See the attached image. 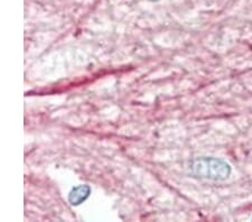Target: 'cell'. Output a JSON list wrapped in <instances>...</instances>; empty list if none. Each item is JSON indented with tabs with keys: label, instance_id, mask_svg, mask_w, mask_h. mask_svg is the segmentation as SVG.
<instances>
[{
	"label": "cell",
	"instance_id": "obj_1",
	"mask_svg": "<svg viewBox=\"0 0 252 222\" xmlns=\"http://www.w3.org/2000/svg\"><path fill=\"white\" fill-rule=\"evenodd\" d=\"M195 177L211 181H224L231 174V166L226 161L215 157H198L190 164Z\"/></svg>",
	"mask_w": 252,
	"mask_h": 222
},
{
	"label": "cell",
	"instance_id": "obj_2",
	"mask_svg": "<svg viewBox=\"0 0 252 222\" xmlns=\"http://www.w3.org/2000/svg\"><path fill=\"white\" fill-rule=\"evenodd\" d=\"M91 194V188L87 184L83 185H79L74 189H72V191L68 194V202L72 205H80L81 203H83L84 201L88 200V197Z\"/></svg>",
	"mask_w": 252,
	"mask_h": 222
},
{
	"label": "cell",
	"instance_id": "obj_3",
	"mask_svg": "<svg viewBox=\"0 0 252 222\" xmlns=\"http://www.w3.org/2000/svg\"><path fill=\"white\" fill-rule=\"evenodd\" d=\"M150 1H158V0H150Z\"/></svg>",
	"mask_w": 252,
	"mask_h": 222
}]
</instances>
